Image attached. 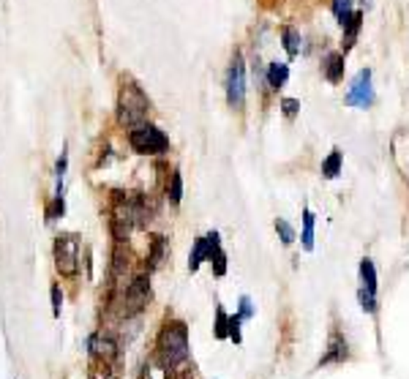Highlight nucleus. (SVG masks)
Returning a JSON list of instances; mask_svg holds the SVG:
<instances>
[{
  "mask_svg": "<svg viewBox=\"0 0 409 379\" xmlns=\"http://www.w3.org/2000/svg\"><path fill=\"white\" fill-rule=\"evenodd\" d=\"M286 82H289V66H286V63H279V60L268 63V69H265V85H268L273 93H279Z\"/></svg>",
  "mask_w": 409,
  "mask_h": 379,
  "instance_id": "nucleus-12",
  "label": "nucleus"
},
{
  "mask_svg": "<svg viewBox=\"0 0 409 379\" xmlns=\"http://www.w3.org/2000/svg\"><path fill=\"white\" fill-rule=\"evenodd\" d=\"M88 352H90V360H99V363H118V354H120L118 336L109 333V330H96V333L88 338Z\"/></svg>",
  "mask_w": 409,
  "mask_h": 379,
  "instance_id": "nucleus-8",
  "label": "nucleus"
},
{
  "mask_svg": "<svg viewBox=\"0 0 409 379\" xmlns=\"http://www.w3.org/2000/svg\"><path fill=\"white\" fill-rule=\"evenodd\" d=\"M314 221H317V219H314V213L306 207V210H303V235H300V240H303V249H306V251L314 249Z\"/></svg>",
  "mask_w": 409,
  "mask_h": 379,
  "instance_id": "nucleus-21",
  "label": "nucleus"
},
{
  "mask_svg": "<svg viewBox=\"0 0 409 379\" xmlns=\"http://www.w3.org/2000/svg\"><path fill=\"white\" fill-rule=\"evenodd\" d=\"M148 298H151V278L145 276H134L131 278V284H126V289H123V308H120V314L123 317H137L145 305H148Z\"/></svg>",
  "mask_w": 409,
  "mask_h": 379,
  "instance_id": "nucleus-6",
  "label": "nucleus"
},
{
  "mask_svg": "<svg viewBox=\"0 0 409 379\" xmlns=\"http://www.w3.org/2000/svg\"><path fill=\"white\" fill-rule=\"evenodd\" d=\"M50 295H52V317H60V311H63V292H60L57 284H52Z\"/></svg>",
  "mask_w": 409,
  "mask_h": 379,
  "instance_id": "nucleus-26",
  "label": "nucleus"
},
{
  "mask_svg": "<svg viewBox=\"0 0 409 379\" xmlns=\"http://www.w3.org/2000/svg\"><path fill=\"white\" fill-rule=\"evenodd\" d=\"M358 298H360V305H363V311H368V314H377V292H368L366 287H360V292H358Z\"/></svg>",
  "mask_w": 409,
  "mask_h": 379,
  "instance_id": "nucleus-23",
  "label": "nucleus"
},
{
  "mask_svg": "<svg viewBox=\"0 0 409 379\" xmlns=\"http://www.w3.org/2000/svg\"><path fill=\"white\" fill-rule=\"evenodd\" d=\"M341 167H344V153L338 151V148H333L328 153V158L322 161V177L325 180H335V177L341 175Z\"/></svg>",
  "mask_w": 409,
  "mask_h": 379,
  "instance_id": "nucleus-14",
  "label": "nucleus"
},
{
  "mask_svg": "<svg viewBox=\"0 0 409 379\" xmlns=\"http://www.w3.org/2000/svg\"><path fill=\"white\" fill-rule=\"evenodd\" d=\"M360 27H363V11H355L344 25H341V50L349 52L358 44Z\"/></svg>",
  "mask_w": 409,
  "mask_h": 379,
  "instance_id": "nucleus-11",
  "label": "nucleus"
},
{
  "mask_svg": "<svg viewBox=\"0 0 409 379\" xmlns=\"http://www.w3.org/2000/svg\"><path fill=\"white\" fill-rule=\"evenodd\" d=\"M202 262H207V246H204V237H197L194 249H191V256H188V270L197 273L202 268Z\"/></svg>",
  "mask_w": 409,
  "mask_h": 379,
  "instance_id": "nucleus-18",
  "label": "nucleus"
},
{
  "mask_svg": "<svg viewBox=\"0 0 409 379\" xmlns=\"http://www.w3.org/2000/svg\"><path fill=\"white\" fill-rule=\"evenodd\" d=\"M55 270L63 278H74L79 273V237L74 232H60L55 237Z\"/></svg>",
  "mask_w": 409,
  "mask_h": 379,
  "instance_id": "nucleus-4",
  "label": "nucleus"
},
{
  "mask_svg": "<svg viewBox=\"0 0 409 379\" xmlns=\"http://www.w3.org/2000/svg\"><path fill=\"white\" fill-rule=\"evenodd\" d=\"M167 200L172 205H180V200H183V175H180L178 170L169 175V183H167Z\"/></svg>",
  "mask_w": 409,
  "mask_h": 379,
  "instance_id": "nucleus-20",
  "label": "nucleus"
},
{
  "mask_svg": "<svg viewBox=\"0 0 409 379\" xmlns=\"http://www.w3.org/2000/svg\"><path fill=\"white\" fill-rule=\"evenodd\" d=\"M148 112H151V99L145 96V90L131 76H123L118 90V123L134 128L148 120Z\"/></svg>",
  "mask_w": 409,
  "mask_h": 379,
  "instance_id": "nucleus-2",
  "label": "nucleus"
},
{
  "mask_svg": "<svg viewBox=\"0 0 409 379\" xmlns=\"http://www.w3.org/2000/svg\"><path fill=\"white\" fill-rule=\"evenodd\" d=\"M282 112H284V118H295L298 112H300V102L298 99H282Z\"/></svg>",
  "mask_w": 409,
  "mask_h": 379,
  "instance_id": "nucleus-27",
  "label": "nucleus"
},
{
  "mask_svg": "<svg viewBox=\"0 0 409 379\" xmlns=\"http://www.w3.org/2000/svg\"><path fill=\"white\" fill-rule=\"evenodd\" d=\"M237 314H240L243 319H251V317H254V305H251V298H249V295L240 298V311H237Z\"/></svg>",
  "mask_w": 409,
  "mask_h": 379,
  "instance_id": "nucleus-29",
  "label": "nucleus"
},
{
  "mask_svg": "<svg viewBox=\"0 0 409 379\" xmlns=\"http://www.w3.org/2000/svg\"><path fill=\"white\" fill-rule=\"evenodd\" d=\"M128 145L139 156H164L169 151V137L153 123H139L128 131Z\"/></svg>",
  "mask_w": 409,
  "mask_h": 379,
  "instance_id": "nucleus-3",
  "label": "nucleus"
},
{
  "mask_svg": "<svg viewBox=\"0 0 409 379\" xmlns=\"http://www.w3.org/2000/svg\"><path fill=\"white\" fill-rule=\"evenodd\" d=\"M213 336L216 338H230V317L224 305H216V322H213Z\"/></svg>",
  "mask_w": 409,
  "mask_h": 379,
  "instance_id": "nucleus-19",
  "label": "nucleus"
},
{
  "mask_svg": "<svg viewBox=\"0 0 409 379\" xmlns=\"http://www.w3.org/2000/svg\"><path fill=\"white\" fill-rule=\"evenodd\" d=\"M210 265H213V273L221 278L224 273H227V254H224V249H219L216 254H210V259H207Z\"/></svg>",
  "mask_w": 409,
  "mask_h": 379,
  "instance_id": "nucleus-24",
  "label": "nucleus"
},
{
  "mask_svg": "<svg viewBox=\"0 0 409 379\" xmlns=\"http://www.w3.org/2000/svg\"><path fill=\"white\" fill-rule=\"evenodd\" d=\"M331 11L338 25H344L355 14V0H331Z\"/></svg>",
  "mask_w": 409,
  "mask_h": 379,
  "instance_id": "nucleus-17",
  "label": "nucleus"
},
{
  "mask_svg": "<svg viewBox=\"0 0 409 379\" xmlns=\"http://www.w3.org/2000/svg\"><path fill=\"white\" fill-rule=\"evenodd\" d=\"M224 85H227V104H230L232 109H243V104H246V90H249V88H246V60H243V52L240 50L232 55Z\"/></svg>",
  "mask_w": 409,
  "mask_h": 379,
  "instance_id": "nucleus-5",
  "label": "nucleus"
},
{
  "mask_svg": "<svg viewBox=\"0 0 409 379\" xmlns=\"http://www.w3.org/2000/svg\"><path fill=\"white\" fill-rule=\"evenodd\" d=\"M63 210H66V202H63V197H52L50 207H47V221H57V219L63 216Z\"/></svg>",
  "mask_w": 409,
  "mask_h": 379,
  "instance_id": "nucleus-25",
  "label": "nucleus"
},
{
  "mask_svg": "<svg viewBox=\"0 0 409 379\" xmlns=\"http://www.w3.org/2000/svg\"><path fill=\"white\" fill-rule=\"evenodd\" d=\"M300 44H303V39H300V30L292 25H284L282 27V47L286 50L289 57H298L300 55Z\"/></svg>",
  "mask_w": 409,
  "mask_h": 379,
  "instance_id": "nucleus-13",
  "label": "nucleus"
},
{
  "mask_svg": "<svg viewBox=\"0 0 409 379\" xmlns=\"http://www.w3.org/2000/svg\"><path fill=\"white\" fill-rule=\"evenodd\" d=\"M360 281H363V287L368 292H377V268H374V262L368 256L360 259Z\"/></svg>",
  "mask_w": 409,
  "mask_h": 379,
  "instance_id": "nucleus-16",
  "label": "nucleus"
},
{
  "mask_svg": "<svg viewBox=\"0 0 409 379\" xmlns=\"http://www.w3.org/2000/svg\"><path fill=\"white\" fill-rule=\"evenodd\" d=\"M374 102H377V93H374V85H371V69H360L352 79V85H349V90H347V96H344V104L368 109V106H374Z\"/></svg>",
  "mask_w": 409,
  "mask_h": 379,
  "instance_id": "nucleus-7",
  "label": "nucleus"
},
{
  "mask_svg": "<svg viewBox=\"0 0 409 379\" xmlns=\"http://www.w3.org/2000/svg\"><path fill=\"white\" fill-rule=\"evenodd\" d=\"M167 256V237L164 235H155L151 240V251H148V270H155Z\"/></svg>",
  "mask_w": 409,
  "mask_h": 379,
  "instance_id": "nucleus-15",
  "label": "nucleus"
},
{
  "mask_svg": "<svg viewBox=\"0 0 409 379\" xmlns=\"http://www.w3.org/2000/svg\"><path fill=\"white\" fill-rule=\"evenodd\" d=\"M276 232H279V240H282L284 246H292V243H295V229H292L289 221L276 219Z\"/></svg>",
  "mask_w": 409,
  "mask_h": 379,
  "instance_id": "nucleus-22",
  "label": "nucleus"
},
{
  "mask_svg": "<svg viewBox=\"0 0 409 379\" xmlns=\"http://www.w3.org/2000/svg\"><path fill=\"white\" fill-rule=\"evenodd\" d=\"M188 325L183 319H167L158 338H155V360L164 371H172L183 363H188Z\"/></svg>",
  "mask_w": 409,
  "mask_h": 379,
  "instance_id": "nucleus-1",
  "label": "nucleus"
},
{
  "mask_svg": "<svg viewBox=\"0 0 409 379\" xmlns=\"http://www.w3.org/2000/svg\"><path fill=\"white\" fill-rule=\"evenodd\" d=\"M240 325H243V317H240V314L230 317V338L235 341V344H240V341H243V336H240Z\"/></svg>",
  "mask_w": 409,
  "mask_h": 379,
  "instance_id": "nucleus-28",
  "label": "nucleus"
},
{
  "mask_svg": "<svg viewBox=\"0 0 409 379\" xmlns=\"http://www.w3.org/2000/svg\"><path fill=\"white\" fill-rule=\"evenodd\" d=\"M347 360H349V344H347L341 330H333L331 338H328V350L322 354L319 366H335V363H347Z\"/></svg>",
  "mask_w": 409,
  "mask_h": 379,
  "instance_id": "nucleus-9",
  "label": "nucleus"
},
{
  "mask_svg": "<svg viewBox=\"0 0 409 379\" xmlns=\"http://www.w3.org/2000/svg\"><path fill=\"white\" fill-rule=\"evenodd\" d=\"M344 74H347V57H344V52H335V50L325 52V57H322V76L331 85H341Z\"/></svg>",
  "mask_w": 409,
  "mask_h": 379,
  "instance_id": "nucleus-10",
  "label": "nucleus"
}]
</instances>
